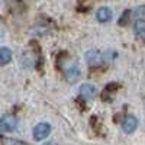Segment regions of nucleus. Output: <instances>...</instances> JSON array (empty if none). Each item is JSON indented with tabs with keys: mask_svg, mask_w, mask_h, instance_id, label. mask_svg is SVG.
<instances>
[{
	"mask_svg": "<svg viewBox=\"0 0 145 145\" xmlns=\"http://www.w3.org/2000/svg\"><path fill=\"white\" fill-rule=\"evenodd\" d=\"M63 70L68 83H76L80 78V67L76 61H68L67 64H64Z\"/></svg>",
	"mask_w": 145,
	"mask_h": 145,
	"instance_id": "obj_1",
	"label": "nucleus"
},
{
	"mask_svg": "<svg viewBox=\"0 0 145 145\" xmlns=\"http://www.w3.org/2000/svg\"><path fill=\"white\" fill-rule=\"evenodd\" d=\"M18 128V118L15 115H3L0 118V132H13Z\"/></svg>",
	"mask_w": 145,
	"mask_h": 145,
	"instance_id": "obj_2",
	"label": "nucleus"
},
{
	"mask_svg": "<svg viewBox=\"0 0 145 145\" xmlns=\"http://www.w3.org/2000/svg\"><path fill=\"white\" fill-rule=\"evenodd\" d=\"M51 125L48 123V122H41V123H38L35 128H33V131H32V137H33V139L35 141H44L48 135L51 134Z\"/></svg>",
	"mask_w": 145,
	"mask_h": 145,
	"instance_id": "obj_3",
	"label": "nucleus"
},
{
	"mask_svg": "<svg viewBox=\"0 0 145 145\" xmlns=\"http://www.w3.org/2000/svg\"><path fill=\"white\" fill-rule=\"evenodd\" d=\"M138 128V119L134 115H126L122 120V129L125 134H132Z\"/></svg>",
	"mask_w": 145,
	"mask_h": 145,
	"instance_id": "obj_4",
	"label": "nucleus"
},
{
	"mask_svg": "<svg viewBox=\"0 0 145 145\" xmlns=\"http://www.w3.org/2000/svg\"><path fill=\"white\" fill-rule=\"evenodd\" d=\"M80 97L84 100H91L94 96H96V87L90 83H84L80 86Z\"/></svg>",
	"mask_w": 145,
	"mask_h": 145,
	"instance_id": "obj_5",
	"label": "nucleus"
},
{
	"mask_svg": "<svg viewBox=\"0 0 145 145\" xmlns=\"http://www.w3.org/2000/svg\"><path fill=\"white\" fill-rule=\"evenodd\" d=\"M84 58H86V63L90 67H94L102 61V54L97 50H89L86 54H84Z\"/></svg>",
	"mask_w": 145,
	"mask_h": 145,
	"instance_id": "obj_6",
	"label": "nucleus"
},
{
	"mask_svg": "<svg viewBox=\"0 0 145 145\" xmlns=\"http://www.w3.org/2000/svg\"><path fill=\"white\" fill-rule=\"evenodd\" d=\"M112 16H113V12H112V9H109V7H100L97 12H96V18H97V20L102 22V23L109 22L112 19Z\"/></svg>",
	"mask_w": 145,
	"mask_h": 145,
	"instance_id": "obj_7",
	"label": "nucleus"
},
{
	"mask_svg": "<svg viewBox=\"0 0 145 145\" xmlns=\"http://www.w3.org/2000/svg\"><path fill=\"white\" fill-rule=\"evenodd\" d=\"M12 51L6 46H2L0 48V65H6L12 61Z\"/></svg>",
	"mask_w": 145,
	"mask_h": 145,
	"instance_id": "obj_8",
	"label": "nucleus"
},
{
	"mask_svg": "<svg viewBox=\"0 0 145 145\" xmlns=\"http://www.w3.org/2000/svg\"><path fill=\"white\" fill-rule=\"evenodd\" d=\"M134 32L138 38L145 39V20H137L134 23Z\"/></svg>",
	"mask_w": 145,
	"mask_h": 145,
	"instance_id": "obj_9",
	"label": "nucleus"
},
{
	"mask_svg": "<svg viewBox=\"0 0 145 145\" xmlns=\"http://www.w3.org/2000/svg\"><path fill=\"white\" fill-rule=\"evenodd\" d=\"M115 58H116V52L112 51V50L105 51V52L102 54V61H103L105 64H112Z\"/></svg>",
	"mask_w": 145,
	"mask_h": 145,
	"instance_id": "obj_10",
	"label": "nucleus"
},
{
	"mask_svg": "<svg viewBox=\"0 0 145 145\" xmlns=\"http://www.w3.org/2000/svg\"><path fill=\"white\" fill-rule=\"evenodd\" d=\"M131 10L129 9H126L123 13H122V16L119 18V20H118V25L119 26H126L128 25V22H129V19H131Z\"/></svg>",
	"mask_w": 145,
	"mask_h": 145,
	"instance_id": "obj_11",
	"label": "nucleus"
},
{
	"mask_svg": "<svg viewBox=\"0 0 145 145\" xmlns=\"http://www.w3.org/2000/svg\"><path fill=\"white\" fill-rule=\"evenodd\" d=\"M134 18L137 20H145V6H138L134 10Z\"/></svg>",
	"mask_w": 145,
	"mask_h": 145,
	"instance_id": "obj_12",
	"label": "nucleus"
},
{
	"mask_svg": "<svg viewBox=\"0 0 145 145\" xmlns=\"http://www.w3.org/2000/svg\"><path fill=\"white\" fill-rule=\"evenodd\" d=\"M3 145H26V144L20 142L19 139H10V138H7V139L3 141Z\"/></svg>",
	"mask_w": 145,
	"mask_h": 145,
	"instance_id": "obj_13",
	"label": "nucleus"
},
{
	"mask_svg": "<svg viewBox=\"0 0 145 145\" xmlns=\"http://www.w3.org/2000/svg\"><path fill=\"white\" fill-rule=\"evenodd\" d=\"M44 145H57V142H54V141H48V142H45Z\"/></svg>",
	"mask_w": 145,
	"mask_h": 145,
	"instance_id": "obj_14",
	"label": "nucleus"
}]
</instances>
